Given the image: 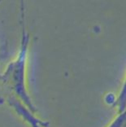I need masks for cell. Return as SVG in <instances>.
I'll list each match as a JSON object with an SVG mask.
<instances>
[{"instance_id": "6da1fadb", "label": "cell", "mask_w": 126, "mask_h": 127, "mask_svg": "<svg viewBox=\"0 0 126 127\" xmlns=\"http://www.w3.org/2000/svg\"><path fill=\"white\" fill-rule=\"evenodd\" d=\"M20 23L21 25V40L20 50L15 60L8 64L5 70L0 73V96L9 95L17 98L33 113L38 112L26 88V64L28 58L29 35L25 29V7L21 2Z\"/></svg>"}, {"instance_id": "7a4b0ae2", "label": "cell", "mask_w": 126, "mask_h": 127, "mask_svg": "<svg viewBox=\"0 0 126 127\" xmlns=\"http://www.w3.org/2000/svg\"><path fill=\"white\" fill-rule=\"evenodd\" d=\"M2 102L7 103L18 116L21 117L23 121L27 122L31 127H48L49 123L44 122L39 118L36 117L33 112H31L28 108L17 98L9 95L0 96V103Z\"/></svg>"}, {"instance_id": "3957f363", "label": "cell", "mask_w": 126, "mask_h": 127, "mask_svg": "<svg viewBox=\"0 0 126 127\" xmlns=\"http://www.w3.org/2000/svg\"><path fill=\"white\" fill-rule=\"evenodd\" d=\"M116 106L118 107V111L120 113L126 109V77L121 87V90L120 91L118 99L116 101Z\"/></svg>"}, {"instance_id": "277c9868", "label": "cell", "mask_w": 126, "mask_h": 127, "mask_svg": "<svg viewBox=\"0 0 126 127\" xmlns=\"http://www.w3.org/2000/svg\"><path fill=\"white\" fill-rule=\"evenodd\" d=\"M107 127H126V109L121 112Z\"/></svg>"}, {"instance_id": "5b68a950", "label": "cell", "mask_w": 126, "mask_h": 127, "mask_svg": "<svg viewBox=\"0 0 126 127\" xmlns=\"http://www.w3.org/2000/svg\"><path fill=\"white\" fill-rule=\"evenodd\" d=\"M7 47L4 46V47H2V49H1V51H0V60H2L7 56Z\"/></svg>"}]
</instances>
